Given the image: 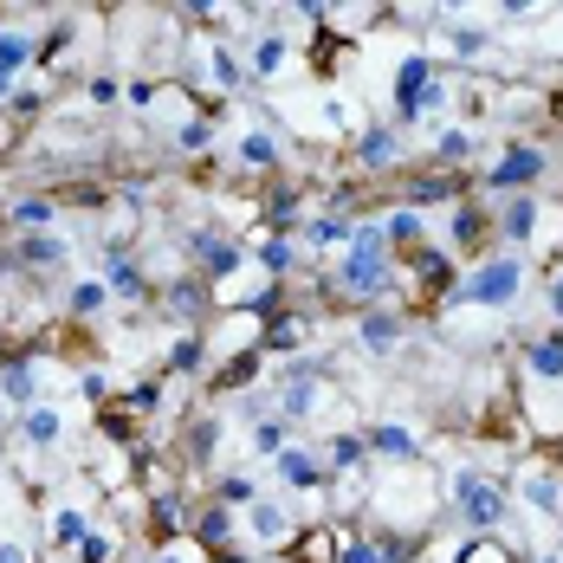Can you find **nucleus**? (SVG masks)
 <instances>
[{"mask_svg": "<svg viewBox=\"0 0 563 563\" xmlns=\"http://www.w3.org/2000/svg\"><path fill=\"white\" fill-rule=\"evenodd\" d=\"M13 98H20V78H13V71H0V104H13Z\"/></svg>", "mask_w": 563, "mask_h": 563, "instance_id": "864d4df0", "label": "nucleus"}, {"mask_svg": "<svg viewBox=\"0 0 563 563\" xmlns=\"http://www.w3.org/2000/svg\"><path fill=\"white\" fill-rule=\"evenodd\" d=\"M208 143H214V123H208L201 111L175 123V150H188V156H195V150H208Z\"/></svg>", "mask_w": 563, "mask_h": 563, "instance_id": "c03bdc74", "label": "nucleus"}, {"mask_svg": "<svg viewBox=\"0 0 563 563\" xmlns=\"http://www.w3.org/2000/svg\"><path fill=\"white\" fill-rule=\"evenodd\" d=\"M58 221V195H20L7 208V233H53Z\"/></svg>", "mask_w": 563, "mask_h": 563, "instance_id": "4be33fe9", "label": "nucleus"}, {"mask_svg": "<svg viewBox=\"0 0 563 563\" xmlns=\"http://www.w3.org/2000/svg\"><path fill=\"white\" fill-rule=\"evenodd\" d=\"M525 506L538 511V518H551V525H563V479L551 473V466H538V473H525Z\"/></svg>", "mask_w": 563, "mask_h": 563, "instance_id": "5701e85b", "label": "nucleus"}, {"mask_svg": "<svg viewBox=\"0 0 563 563\" xmlns=\"http://www.w3.org/2000/svg\"><path fill=\"white\" fill-rule=\"evenodd\" d=\"M253 266H260V273H273V279L285 285V273H298V253H291V240H279V233H266V240L253 246Z\"/></svg>", "mask_w": 563, "mask_h": 563, "instance_id": "473e14b6", "label": "nucleus"}, {"mask_svg": "<svg viewBox=\"0 0 563 563\" xmlns=\"http://www.w3.org/2000/svg\"><path fill=\"white\" fill-rule=\"evenodd\" d=\"M214 499H221V506H233V511H246L260 493H253V479H246V473H227V479H214Z\"/></svg>", "mask_w": 563, "mask_h": 563, "instance_id": "a18cd8bd", "label": "nucleus"}, {"mask_svg": "<svg viewBox=\"0 0 563 563\" xmlns=\"http://www.w3.org/2000/svg\"><path fill=\"white\" fill-rule=\"evenodd\" d=\"M448 111V71L428 53H408L395 65V130L401 123H421V117Z\"/></svg>", "mask_w": 563, "mask_h": 563, "instance_id": "f03ea898", "label": "nucleus"}, {"mask_svg": "<svg viewBox=\"0 0 563 563\" xmlns=\"http://www.w3.org/2000/svg\"><path fill=\"white\" fill-rule=\"evenodd\" d=\"M401 130L395 123H363L356 130V143H350V156H356V169H369V175H389L395 163H401Z\"/></svg>", "mask_w": 563, "mask_h": 563, "instance_id": "1a4fd4ad", "label": "nucleus"}, {"mask_svg": "<svg viewBox=\"0 0 563 563\" xmlns=\"http://www.w3.org/2000/svg\"><path fill=\"white\" fill-rule=\"evenodd\" d=\"M98 279L111 285V298H130V305H136V298H150V279H143V266H136V260H130L123 246H111V253H104Z\"/></svg>", "mask_w": 563, "mask_h": 563, "instance_id": "f3484780", "label": "nucleus"}, {"mask_svg": "<svg viewBox=\"0 0 563 563\" xmlns=\"http://www.w3.org/2000/svg\"><path fill=\"white\" fill-rule=\"evenodd\" d=\"M233 156H240V169H260V175H279L285 163V150H279V136L266 130V123H253L240 143H233Z\"/></svg>", "mask_w": 563, "mask_h": 563, "instance_id": "a211bd4d", "label": "nucleus"}, {"mask_svg": "<svg viewBox=\"0 0 563 563\" xmlns=\"http://www.w3.org/2000/svg\"><path fill=\"white\" fill-rule=\"evenodd\" d=\"M558 558H563V525H558Z\"/></svg>", "mask_w": 563, "mask_h": 563, "instance_id": "6e6d98bb", "label": "nucleus"}, {"mask_svg": "<svg viewBox=\"0 0 563 563\" xmlns=\"http://www.w3.org/2000/svg\"><path fill=\"white\" fill-rule=\"evenodd\" d=\"M285 58H291V46H285L279 33H260V46H253V58H246V78H279Z\"/></svg>", "mask_w": 563, "mask_h": 563, "instance_id": "72a5a7b5", "label": "nucleus"}, {"mask_svg": "<svg viewBox=\"0 0 563 563\" xmlns=\"http://www.w3.org/2000/svg\"><path fill=\"white\" fill-rule=\"evenodd\" d=\"M20 441H26V448H40V453H53L58 441H65V415H58L53 401L26 408V415H20Z\"/></svg>", "mask_w": 563, "mask_h": 563, "instance_id": "393cba45", "label": "nucleus"}, {"mask_svg": "<svg viewBox=\"0 0 563 563\" xmlns=\"http://www.w3.org/2000/svg\"><path fill=\"white\" fill-rule=\"evenodd\" d=\"M544 305H551V318L563 324V266L551 273V285H544Z\"/></svg>", "mask_w": 563, "mask_h": 563, "instance_id": "8fccbe9b", "label": "nucleus"}, {"mask_svg": "<svg viewBox=\"0 0 563 563\" xmlns=\"http://www.w3.org/2000/svg\"><path fill=\"white\" fill-rule=\"evenodd\" d=\"M65 305H71V318H104V305H111V285L98 279V273H85V279L65 285Z\"/></svg>", "mask_w": 563, "mask_h": 563, "instance_id": "c85d7f7f", "label": "nucleus"}, {"mask_svg": "<svg viewBox=\"0 0 563 563\" xmlns=\"http://www.w3.org/2000/svg\"><path fill=\"white\" fill-rule=\"evenodd\" d=\"M260 363H266V356H260V343H240V350L227 356L221 369H214V383H208V389H214V395H233V389H246V383L260 376Z\"/></svg>", "mask_w": 563, "mask_h": 563, "instance_id": "a878e982", "label": "nucleus"}, {"mask_svg": "<svg viewBox=\"0 0 563 563\" xmlns=\"http://www.w3.org/2000/svg\"><path fill=\"white\" fill-rule=\"evenodd\" d=\"M486 233H499V214H486L479 201H453L448 214V253H479Z\"/></svg>", "mask_w": 563, "mask_h": 563, "instance_id": "9b49d317", "label": "nucleus"}, {"mask_svg": "<svg viewBox=\"0 0 563 563\" xmlns=\"http://www.w3.org/2000/svg\"><path fill=\"white\" fill-rule=\"evenodd\" d=\"M188 253H195V273H201L208 285L233 279V273L246 266V246H240V240H227L221 227H195V233H188Z\"/></svg>", "mask_w": 563, "mask_h": 563, "instance_id": "39448f33", "label": "nucleus"}, {"mask_svg": "<svg viewBox=\"0 0 563 563\" xmlns=\"http://www.w3.org/2000/svg\"><path fill=\"white\" fill-rule=\"evenodd\" d=\"M448 506L460 518V531H473V538H493L499 525L511 518V493L493 479V473H473V466H460L448 479Z\"/></svg>", "mask_w": 563, "mask_h": 563, "instance_id": "f257e3e1", "label": "nucleus"}, {"mask_svg": "<svg viewBox=\"0 0 563 563\" xmlns=\"http://www.w3.org/2000/svg\"><path fill=\"white\" fill-rule=\"evenodd\" d=\"M71 246L58 233H13V273H65Z\"/></svg>", "mask_w": 563, "mask_h": 563, "instance_id": "9d476101", "label": "nucleus"}, {"mask_svg": "<svg viewBox=\"0 0 563 563\" xmlns=\"http://www.w3.org/2000/svg\"><path fill=\"white\" fill-rule=\"evenodd\" d=\"M460 195H466V181H460L453 169H441V175H415V181L401 188V208H415V214H421V208H434V201H460Z\"/></svg>", "mask_w": 563, "mask_h": 563, "instance_id": "6ab92c4d", "label": "nucleus"}, {"mask_svg": "<svg viewBox=\"0 0 563 563\" xmlns=\"http://www.w3.org/2000/svg\"><path fill=\"white\" fill-rule=\"evenodd\" d=\"M260 356H291V350H298V343H305V324H298V318H273V324H260Z\"/></svg>", "mask_w": 563, "mask_h": 563, "instance_id": "7c9ffc66", "label": "nucleus"}, {"mask_svg": "<svg viewBox=\"0 0 563 563\" xmlns=\"http://www.w3.org/2000/svg\"><path fill=\"white\" fill-rule=\"evenodd\" d=\"M525 369H531L538 389H563V324H551V331H538L525 343Z\"/></svg>", "mask_w": 563, "mask_h": 563, "instance_id": "f8f14e48", "label": "nucleus"}, {"mask_svg": "<svg viewBox=\"0 0 563 563\" xmlns=\"http://www.w3.org/2000/svg\"><path fill=\"white\" fill-rule=\"evenodd\" d=\"M538 563H563V558H558V551H551V558H538Z\"/></svg>", "mask_w": 563, "mask_h": 563, "instance_id": "5fc2aeb1", "label": "nucleus"}, {"mask_svg": "<svg viewBox=\"0 0 563 563\" xmlns=\"http://www.w3.org/2000/svg\"><path fill=\"white\" fill-rule=\"evenodd\" d=\"M544 169H551V156H544L538 143H506V150H499V163L479 175V181H486V195H506V201H511V195H531Z\"/></svg>", "mask_w": 563, "mask_h": 563, "instance_id": "20e7f679", "label": "nucleus"}, {"mask_svg": "<svg viewBox=\"0 0 563 563\" xmlns=\"http://www.w3.org/2000/svg\"><path fill=\"white\" fill-rule=\"evenodd\" d=\"M453 563H518V558H511V544H506V538H466Z\"/></svg>", "mask_w": 563, "mask_h": 563, "instance_id": "79ce46f5", "label": "nucleus"}, {"mask_svg": "<svg viewBox=\"0 0 563 563\" xmlns=\"http://www.w3.org/2000/svg\"><path fill=\"white\" fill-rule=\"evenodd\" d=\"M499 240L506 246H531L538 240V195H511L499 208Z\"/></svg>", "mask_w": 563, "mask_h": 563, "instance_id": "b1692460", "label": "nucleus"}, {"mask_svg": "<svg viewBox=\"0 0 563 563\" xmlns=\"http://www.w3.org/2000/svg\"><path fill=\"white\" fill-rule=\"evenodd\" d=\"M338 563H383V544H376V531H343Z\"/></svg>", "mask_w": 563, "mask_h": 563, "instance_id": "37998d69", "label": "nucleus"}, {"mask_svg": "<svg viewBox=\"0 0 563 563\" xmlns=\"http://www.w3.org/2000/svg\"><path fill=\"white\" fill-rule=\"evenodd\" d=\"M305 240H311V246H343V253H350L356 221H343V214H318V221H305Z\"/></svg>", "mask_w": 563, "mask_h": 563, "instance_id": "e433bc0d", "label": "nucleus"}, {"mask_svg": "<svg viewBox=\"0 0 563 563\" xmlns=\"http://www.w3.org/2000/svg\"><path fill=\"white\" fill-rule=\"evenodd\" d=\"M383 233H389L395 260H408V253H415V246H421V214H415V208H395L389 221H383Z\"/></svg>", "mask_w": 563, "mask_h": 563, "instance_id": "c9c22d12", "label": "nucleus"}, {"mask_svg": "<svg viewBox=\"0 0 563 563\" xmlns=\"http://www.w3.org/2000/svg\"><path fill=\"white\" fill-rule=\"evenodd\" d=\"M150 563H195V551H181V544H169V551H156Z\"/></svg>", "mask_w": 563, "mask_h": 563, "instance_id": "603ef678", "label": "nucleus"}, {"mask_svg": "<svg viewBox=\"0 0 563 563\" xmlns=\"http://www.w3.org/2000/svg\"><path fill=\"white\" fill-rule=\"evenodd\" d=\"M376 544H383V563H415L428 551V538L421 531H401V525L395 531H376Z\"/></svg>", "mask_w": 563, "mask_h": 563, "instance_id": "4c0bfd02", "label": "nucleus"}, {"mask_svg": "<svg viewBox=\"0 0 563 563\" xmlns=\"http://www.w3.org/2000/svg\"><path fill=\"white\" fill-rule=\"evenodd\" d=\"M448 46L460 58H479L486 53V33H479V26H448Z\"/></svg>", "mask_w": 563, "mask_h": 563, "instance_id": "09e8293b", "label": "nucleus"}, {"mask_svg": "<svg viewBox=\"0 0 563 563\" xmlns=\"http://www.w3.org/2000/svg\"><path fill=\"white\" fill-rule=\"evenodd\" d=\"M26 65H40V46H33V33L26 26H0V71H26Z\"/></svg>", "mask_w": 563, "mask_h": 563, "instance_id": "c756f323", "label": "nucleus"}, {"mask_svg": "<svg viewBox=\"0 0 563 563\" xmlns=\"http://www.w3.org/2000/svg\"><path fill=\"white\" fill-rule=\"evenodd\" d=\"M324 408V363H311V356H298L291 369H285V389H279V415L298 428V421H311Z\"/></svg>", "mask_w": 563, "mask_h": 563, "instance_id": "423d86ee", "label": "nucleus"}, {"mask_svg": "<svg viewBox=\"0 0 563 563\" xmlns=\"http://www.w3.org/2000/svg\"><path fill=\"white\" fill-rule=\"evenodd\" d=\"M208 298H214V285L201 279V273H181V279H169V291H163V305H169L181 324H195V318L208 311Z\"/></svg>", "mask_w": 563, "mask_h": 563, "instance_id": "412c9836", "label": "nucleus"}, {"mask_svg": "<svg viewBox=\"0 0 563 563\" xmlns=\"http://www.w3.org/2000/svg\"><path fill=\"white\" fill-rule=\"evenodd\" d=\"M408 331V318L395 311V305H369V311H356V343L363 350H376V356H389L395 343Z\"/></svg>", "mask_w": 563, "mask_h": 563, "instance_id": "ddd939ff", "label": "nucleus"}, {"mask_svg": "<svg viewBox=\"0 0 563 563\" xmlns=\"http://www.w3.org/2000/svg\"><path fill=\"white\" fill-rule=\"evenodd\" d=\"M466 156H473V130L448 123V130L434 136V163H441V169H453V163H466Z\"/></svg>", "mask_w": 563, "mask_h": 563, "instance_id": "ea45409f", "label": "nucleus"}, {"mask_svg": "<svg viewBox=\"0 0 563 563\" xmlns=\"http://www.w3.org/2000/svg\"><path fill=\"white\" fill-rule=\"evenodd\" d=\"M208 78H214V91H240L246 85V65L227 53V46H208Z\"/></svg>", "mask_w": 563, "mask_h": 563, "instance_id": "58836bf2", "label": "nucleus"}, {"mask_svg": "<svg viewBox=\"0 0 563 563\" xmlns=\"http://www.w3.org/2000/svg\"><path fill=\"white\" fill-rule=\"evenodd\" d=\"M273 466H279V479L291 486V493H318V486H331L324 460H318L311 448H298V441H291V448H285L279 460H273Z\"/></svg>", "mask_w": 563, "mask_h": 563, "instance_id": "dca6fc26", "label": "nucleus"}, {"mask_svg": "<svg viewBox=\"0 0 563 563\" xmlns=\"http://www.w3.org/2000/svg\"><path fill=\"white\" fill-rule=\"evenodd\" d=\"M85 538H91V518H85L78 506H58L53 511V538H46V544H58V551H78Z\"/></svg>", "mask_w": 563, "mask_h": 563, "instance_id": "f704fd0d", "label": "nucleus"}, {"mask_svg": "<svg viewBox=\"0 0 563 563\" xmlns=\"http://www.w3.org/2000/svg\"><path fill=\"white\" fill-rule=\"evenodd\" d=\"M188 538L201 544V558H227L233 538H240V511L221 506V499H201V506L188 511Z\"/></svg>", "mask_w": 563, "mask_h": 563, "instance_id": "0eeeda50", "label": "nucleus"}, {"mask_svg": "<svg viewBox=\"0 0 563 563\" xmlns=\"http://www.w3.org/2000/svg\"><path fill=\"white\" fill-rule=\"evenodd\" d=\"M0 563H33V551H26V544H13V538H0Z\"/></svg>", "mask_w": 563, "mask_h": 563, "instance_id": "3c124183", "label": "nucleus"}, {"mask_svg": "<svg viewBox=\"0 0 563 563\" xmlns=\"http://www.w3.org/2000/svg\"><path fill=\"white\" fill-rule=\"evenodd\" d=\"M85 98L104 111V104H117V98H123V85H117L111 71H91V78H85Z\"/></svg>", "mask_w": 563, "mask_h": 563, "instance_id": "de8ad7c7", "label": "nucleus"}, {"mask_svg": "<svg viewBox=\"0 0 563 563\" xmlns=\"http://www.w3.org/2000/svg\"><path fill=\"white\" fill-rule=\"evenodd\" d=\"M201 363H208V343H201V331H181V338H175V350H169V369H175V376H195Z\"/></svg>", "mask_w": 563, "mask_h": 563, "instance_id": "a19ab883", "label": "nucleus"}, {"mask_svg": "<svg viewBox=\"0 0 563 563\" xmlns=\"http://www.w3.org/2000/svg\"><path fill=\"white\" fill-rule=\"evenodd\" d=\"M111 558H117V538L104 525H91V538L78 544V563H111Z\"/></svg>", "mask_w": 563, "mask_h": 563, "instance_id": "49530a36", "label": "nucleus"}, {"mask_svg": "<svg viewBox=\"0 0 563 563\" xmlns=\"http://www.w3.org/2000/svg\"><path fill=\"white\" fill-rule=\"evenodd\" d=\"M363 466H369V441L363 434H331V448H324V473H331V486H363Z\"/></svg>", "mask_w": 563, "mask_h": 563, "instance_id": "2eb2a0df", "label": "nucleus"}, {"mask_svg": "<svg viewBox=\"0 0 563 563\" xmlns=\"http://www.w3.org/2000/svg\"><path fill=\"white\" fill-rule=\"evenodd\" d=\"M240 525H246V544H253V551H285V544L298 538V531H291V511H285L279 499H266V493L240 511Z\"/></svg>", "mask_w": 563, "mask_h": 563, "instance_id": "6e6552de", "label": "nucleus"}, {"mask_svg": "<svg viewBox=\"0 0 563 563\" xmlns=\"http://www.w3.org/2000/svg\"><path fill=\"white\" fill-rule=\"evenodd\" d=\"M518 291H525V260H518V253H493V260H479L466 279L453 285V305L511 311V305H518Z\"/></svg>", "mask_w": 563, "mask_h": 563, "instance_id": "7ed1b4c3", "label": "nucleus"}, {"mask_svg": "<svg viewBox=\"0 0 563 563\" xmlns=\"http://www.w3.org/2000/svg\"><path fill=\"white\" fill-rule=\"evenodd\" d=\"M0 401H13L20 415L40 408V369H33V363H7V369H0Z\"/></svg>", "mask_w": 563, "mask_h": 563, "instance_id": "cd10ccee", "label": "nucleus"}, {"mask_svg": "<svg viewBox=\"0 0 563 563\" xmlns=\"http://www.w3.org/2000/svg\"><path fill=\"white\" fill-rule=\"evenodd\" d=\"M214 453H221V415H195L188 434H181V460L188 466H208Z\"/></svg>", "mask_w": 563, "mask_h": 563, "instance_id": "bb28decb", "label": "nucleus"}, {"mask_svg": "<svg viewBox=\"0 0 563 563\" xmlns=\"http://www.w3.org/2000/svg\"><path fill=\"white\" fill-rule=\"evenodd\" d=\"M408 279L421 285V291H428V298H441V291H453V253L448 246H415V253H408Z\"/></svg>", "mask_w": 563, "mask_h": 563, "instance_id": "4468645a", "label": "nucleus"}, {"mask_svg": "<svg viewBox=\"0 0 563 563\" xmlns=\"http://www.w3.org/2000/svg\"><path fill=\"white\" fill-rule=\"evenodd\" d=\"M246 448H253V460H279V453L291 448V421H285V415H273V421H253Z\"/></svg>", "mask_w": 563, "mask_h": 563, "instance_id": "2f4dec72", "label": "nucleus"}, {"mask_svg": "<svg viewBox=\"0 0 563 563\" xmlns=\"http://www.w3.org/2000/svg\"><path fill=\"white\" fill-rule=\"evenodd\" d=\"M363 441H369V453H383V460H401V466H408V460H421V434H415L408 421H376Z\"/></svg>", "mask_w": 563, "mask_h": 563, "instance_id": "aec40b11", "label": "nucleus"}]
</instances>
